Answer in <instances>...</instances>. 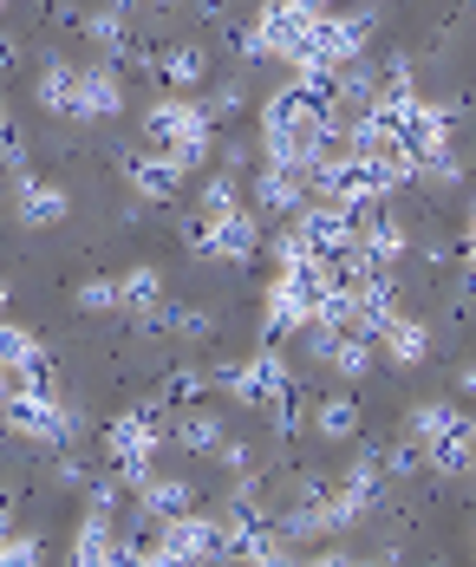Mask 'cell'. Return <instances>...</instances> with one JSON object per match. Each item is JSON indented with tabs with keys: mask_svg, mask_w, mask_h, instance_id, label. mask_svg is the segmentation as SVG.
Listing matches in <instances>:
<instances>
[{
	"mask_svg": "<svg viewBox=\"0 0 476 567\" xmlns=\"http://www.w3.org/2000/svg\"><path fill=\"white\" fill-rule=\"evenodd\" d=\"M268 417H275V437H300V424H307V398L288 385V392L268 404Z\"/></svg>",
	"mask_w": 476,
	"mask_h": 567,
	"instance_id": "cell-30",
	"label": "cell"
},
{
	"mask_svg": "<svg viewBox=\"0 0 476 567\" xmlns=\"http://www.w3.org/2000/svg\"><path fill=\"white\" fill-rule=\"evenodd\" d=\"M33 99L53 117H72L79 112V65H72V59H46L40 79H33Z\"/></svg>",
	"mask_w": 476,
	"mask_h": 567,
	"instance_id": "cell-18",
	"label": "cell"
},
{
	"mask_svg": "<svg viewBox=\"0 0 476 567\" xmlns=\"http://www.w3.org/2000/svg\"><path fill=\"white\" fill-rule=\"evenodd\" d=\"M241 99H248L241 85H223V92L209 99V117H229V112H241Z\"/></svg>",
	"mask_w": 476,
	"mask_h": 567,
	"instance_id": "cell-35",
	"label": "cell"
},
{
	"mask_svg": "<svg viewBox=\"0 0 476 567\" xmlns=\"http://www.w3.org/2000/svg\"><path fill=\"white\" fill-rule=\"evenodd\" d=\"M424 463H431L437 476H470V463H476V424H457V431L431 437V444H424Z\"/></svg>",
	"mask_w": 476,
	"mask_h": 567,
	"instance_id": "cell-21",
	"label": "cell"
},
{
	"mask_svg": "<svg viewBox=\"0 0 476 567\" xmlns=\"http://www.w3.org/2000/svg\"><path fill=\"white\" fill-rule=\"evenodd\" d=\"M53 476H60L65 489H79V483H85V463H79V456H60V463H53Z\"/></svg>",
	"mask_w": 476,
	"mask_h": 567,
	"instance_id": "cell-36",
	"label": "cell"
},
{
	"mask_svg": "<svg viewBox=\"0 0 476 567\" xmlns=\"http://www.w3.org/2000/svg\"><path fill=\"white\" fill-rule=\"evenodd\" d=\"M0 307H7V287H0Z\"/></svg>",
	"mask_w": 476,
	"mask_h": 567,
	"instance_id": "cell-44",
	"label": "cell"
},
{
	"mask_svg": "<svg viewBox=\"0 0 476 567\" xmlns=\"http://www.w3.org/2000/svg\"><path fill=\"white\" fill-rule=\"evenodd\" d=\"M216 385L236 398V404H275V398L288 392V359H281L275 346H261V352H248L236 365H223Z\"/></svg>",
	"mask_w": 476,
	"mask_h": 567,
	"instance_id": "cell-7",
	"label": "cell"
},
{
	"mask_svg": "<svg viewBox=\"0 0 476 567\" xmlns=\"http://www.w3.org/2000/svg\"><path fill=\"white\" fill-rule=\"evenodd\" d=\"M72 561H79V567L124 561V535L112 528V515H105V509H85V522L72 528Z\"/></svg>",
	"mask_w": 476,
	"mask_h": 567,
	"instance_id": "cell-16",
	"label": "cell"
},
{
	"mask_svg": "<svg viewBox=\"0 0 476 567\" xmlns=\"http://www.w3.org/2000/svg\"><path fill=\"white\" fill-rule=\"evenodd\" d=\"M40 555H46V548H40V535H20V528L0 542V567H33Z\"/></svg>",
	"mask_w": 476,
	"mask_h": 567,
	"instance_id": "cell-32",
	"label": "cell"
},
{
	"mask_svg": "<svg viewBox=\"0 0 476 567\" xmlns=\"http://www.w3.org/2000/svg\"><path fill=\"white\" fill-rule=\"evenodd\" d=\"M365 40H372V7H353V13H327V20H320V33H313V53L333 59V65H346V59L365 53Z\"/></svg>",
	"mask_w": 476,
	"mask_h": 567,
	"instance_id": "cell-9",
	"label": "cell"
},
{
	"mask_svg": "<svg viewBox=\"0 0 476 567\" xmlns=\"http://www.w3.org/2000/svg\"><path fill=\"white\" fill-rule=\"evenodd\" d=\"M470 255H476V216H470Z\"/></svg>",
	"mask_w": 476,
	"mask_h": 567,
	"instance_id": "cell-42",
	"label": "cell"
},
{
	"mask_svg": "<svg viewBox=\"0 0 476 567\" xmlns=\"http://www.w3.org/2000/svg\"><path fill=\"white\" fill-rule=\"evenodd\" d=\"M0 7H7V0H0Z\"/></svg>",
	"mask_w": 476,
	"mask_h": 567,
	"instance_id": "cell-47",
	"label": "cell"
},
{
	"mask_svg": "<svg viewBox=\"0 0 476 567\" xmlns=\"http://www.w3.org/2000/svg\"><path fill=\"white\" fill-rule=\"evenodd\" d=\"M255 248H261V216L236 209V216H216V223H209V261H229V268H241Z\"/></svg>",
	"mask_w": 476,
	"mask_h": 567,
	"instance_id": "cell-13",
	"label": "cell"
},
{
	"mask_svg": "<svg viewBox=\"0 0 476 567\" xmlns=\"http://www.w3.org/2000/svg\"><path fill=\"white\" fill-rule=\"evenodd\" d=\"M300 196H307V171H294V164H268L255 176V209L261 216H294Z\"/></svg>",
	"mask_w": 476,
	"mask_h": 567,
	"instance_id": "cell-17",
	"label": "cell"
},
{
	"mask_svg": "<svg viewBox=\"0 0 476 567\" xmlns=\"http://www.w3.org/2000/svg\"><path fill=\"white\" fill-rule=\"evenodd\" d=\"M170 437H177L183 451H196V456H216L229 431H223V417H216V411H196V404H189L177 424H170Z\"/></svg>",
	"mask_w": 476,
	"mask_h": 567,
	"instance_id": "cell-23",
	"label": "cell"
},
{
	"mask_svg": "<svg viewBox=\"0 0 476 567\" xmlns=\"http://www.w3.org/2000/svg\"><path fill=\"white\" fill-rule=\"evenodd\" d=\"M313 431H320L327 444H353V437H359V404L346 392H333L320 411H313Z\"/></svg>",
	"mask_w": 476,
	"mask_h": 567,
	"instance_id": "cell-25",
	"label": "cell"
},
{
	"mask_svg": "<svg viewBox=\"0 0 476 567\" xmlns=\"http://www.w3.org/2000/svg\"><path fill=\"white\" fill-rule=\"evenodd\" d=\"M203 385H209V372H196V365H189V372H170V379H164V392H157V404H196Z\"/></svg>",
	"mask_w": 476,
	"mask_h": 567,
	"instance_id": "cell-31",
	"label": "cell"
},
{
	"mask_svg": "<svg viewBox=\"0 0 476 567\" xmlns=\"http://www.w3.org/2000/svg\"><path fill=\"white\" fill-rule=\"evenodd\" d=\"M124 176H131V189H137L144 203H177V189H183V164H177V157H164V151L131 157Z\"/></svg>",
	"mask_w": 476,
	"mask_h": 567,
	"instance_id": "cell-15",
	"label": "cell"
},
{
	"mask_svg": "<svg viewBox=\"0 0 476 567\" xmlns=\"http://www.w3.org/2000/svg\"><path fill=\"white\" fill-rule=\"evenodd\" d=\"M7 124H13V117H7V105H0V131H7Z\"/></svg>",
	"mask_w": 476,
	"mask_h": 567,
	"instance_id": "cell-43",
	"label": "cell"
},
{
	"mask_svg": "<svg viewBox=\"0 0 476 567\" xmlns=\"http://www.w3.org/2000/svg\"><path fill=\"white\" fill-rule=\"evenodd\" d=\"M157 7H170V0H157Z\"/></svg>",
	"mask_w": 476,
	"mask_h": 567,
	"instance_id": "cell-46",
	"label": "cell"
},
{
	"mask_svg": "<svg viewBox=\"0 0 476 567\" xmlns=\"http://www.w3.org/2000/svg\"><path fill=\"white\" fill-rule=\"evenodd\" d=\"M124 112V79L118 65H79V112L72 124H99V117Z\"/></svg>",
	"mask_w": 476,
	"mask_h": 567,
	"instance_id": "cell-10",
	"label": "cell"
},
{
	"mask_svg": "<svg viewBox=\"0 0 476 567\" xmlns=\"http://www.w3.org/2000/svg\"><path fill=\"white\" fill-rule=\"evenodd\" d=\"M313 33H320V20H307L294 0H268L261 20H255V47H261V59H288V65H300V59L313 53Z\"/></svg>",
	"mask_w": 476,
	"mask_h": 567,
	"instance_id": "cell-6",
	"label": "cell"
},
{
	"mask_svg": "<svg viewBox=\"0 0 476 567\" xmlns=\"http://www.w3.org/2000/svg\"><path fill=\"white\" fill-rule=\"evenodd\" d=\"M13 65H20V40H13V33H7V27H0V79H7V72H13Z\"/></svg>",
	"mask_w": 476,
	"mask_h": 567,
	"instance_id": "cell-37",
	"label": "cell"
},
{
	"mask_svg": "<svg viewBox=\"0 0 476 567\" xmlns=\"http://www.w3.org/2000/svg\"><path fill=\"white\" fill-rule=\"evenodd\" d=\"M223 555H229L223 515H196V509L157 522V542L144 548V561H223Z\"/></svg>",
	"mask_w": 476,
	"mask_h": 567,
	"instance_id": "cell-5",
	"label": "cell"
},
{
	"mask_svg": "<svg viewBox=\"0 0 476 567\" xmlns=\"http://www.w3.org/2000/svg\"><path fill=\"white\" fill-rule=\"evenodd\" d=\"M0 359H7V365H20L33 392H53V359H46V346L33 340L27 327H13V320H0Z\"/></svg>",
	"mask_w": 476,
	"mask_h": 567,
	"instance_id": "cell-14",
	"label": "cell"
},
{
	"mask_svg": "<svg viewBox=\"0 0 476 567\" xmlns=\"http://www.w3.org/2000/svg\"><path fill=\"white\" fill-rule=\"evenodd\" d=\"M144 144L164 151V157H177L183 171H196V164L209 157V144H216V117H209L203 99L170 92V99H157V105L144 112Z\"/></svg>",
	"mask_w": 476,
	"mask_h": 567,
	"instance_id": "cell-1",
	"label": "cell"
},
{
	"mask_svg": "<svg viewBox=\"0 0 476 567\" xmlns=\"http://www.w3.org/2000/svg\"><path fill=\"white\" fill-rule=\"evenodd\" d=\"M20 392H33V385H27V372L0 359V404H13V398H20Z\"/></svg>",
	"mask_w": 476,
	"mask_h": 567,
	"instance_id": "cell-33",
	"label": "cell"
},
{
	"mask_svg": "<svg viewBox=\"0 0 476 567\" xmlns=\"http://www.w3.org/2000/svg\"><path fill=\"white\" fill-rule=\"evenodd\" d=\"M92 509H105V515L118 509V483H99V489H92Z\"/></svg>",
	"mask_w": 476,
	"mask_h": 567,
	"instance_id": "cell-38",
	"label": "cell"
},
{
	"mask_svg": "<svg viewBox=\"0 0 476 567\" xmlns=\"http://www.w3.org/2000/svg\"><path fill=\"white\" fill-rule=\"evenodd\" d=\"M137 509L151 515V522H170V515L196 509V489H189L183 476H144V483H137Z\"/></svg>",
	"mask_w": 476,
	"mask_h": 567,
	"instance_id": "cell-20",
	"label": "cell"
},
{
	"mask_svg": "<svg viewBox=\"0 0 476 567\" xmlns=\"http://www.w3.org/2000/svg\"><path fill=\"white\" fill-rule=\"evenodd\" d=\"M379 346H385V359H392L399 372H412V365H424V359H431V327L399 313V320H392V327L379 333Z\"/></svg>",
	"mask_w": 476,
	"mask_h": 567,
	"instance_id": "cell-22",
	"label": "cell"
},
{
	"mask_svg": "<svg viewBox=\"0 0 476 567\" xmlns=\"http://www.w3.org/2000/svg\"><path fill=\"white\" fill-rule=\"evenodd\" d=\"M300 13H307V20H327V13H333V0H294Z\"/></svg>",
	"mask_w": 476,
	"mask_h": 567,
	"instance_id": "cell-40",
	"label": "cell"
},
{
	"mask_svg": "<svg viewBox=\"0 0 476 567\" xmlns=\"http://www.w3.org/2000/svg\"><path fill=\"white\" fill-rule=\"evenodd\" d=\"M457 424H470L451 398H424L412 417H405V437H417V444H431V437H444V431H457Z\"/></svg>",
	"mask_w": 476,
	"mask_h": 567,
	"instance_id": "cell-24",
	"label": "cell"
},
{
	"mask_svg": "<svg viewBox=\"0 0 476 567\" xmlns=\"http://www.w3.org/2000/svg\"><path fill=\"white\" fill-rule=\"evenodd\" d=\"M223 470H236V476H248V463H255V451H248V444H229V437H223Z\"/></svg>",
	"mask_w": 476,
	"mask_h": 567,
	"instance_id": "cell-34",
	"label": "cell"
},
{
	"mask_svg": "<svg viewBox=\"0 0 476 567\" xmlns=\"http://www.w3.org/2000/svg\"><path fill=\"white\" fill-rule=\"evenodd\" d=\"M196 13L203 20H229V0H196Z\"/></svg>",
	"mask_w": 476,
	"mask_h": 567,
	"instance_id": "cell-39",
	"label": "cell"
},
{
	"mask_svg": "<svg viewBox=\"0 0 476 567\" xmlns=\"http://www.w3.org/2000/svg\"><path fill=\"white\" fill-rule=\"evenodd\" d=\"M13 209H20V223L27 228H60L65 216H72V196H65L60 183L20 176V183H13Z\"/></svg>",
	"mask_w": 476,
	"mask_h": 567,
	"instance_id": "cell-12",
	"label": "cell"
},
{
	"mask_svg": "<svg viewBox=\"0 0 476 567\" xmlns=\"http://www.w3.org/2000/svg\"><path fill=\"white\" fill-rule=\"evenodd\" d=\"M399 144H405L412 157H444V151H451V112L412 99V112H405V124H399Z\"/></svg>",
	"mask_w": 476,
	"mask_h": 567,
	"instance_id": "cell-11",
	"label": "cell"
},
{
	"mask_svg": "<svg viewBox=\"0 0 476 567\" xmlns=\"http://www.w3.org/2000/svg\"><path fill=\"white\" fill-rule=\"evenodd\" d=\"M79 307H85V313H118V307H124V287L105 281V275H92V281H79Z\"/></svg>",
	"mask_w": 476,
	"mask_h": 567,
	"instance_id": "cell-29",
	"label": "cell"
},
{
	"mask_svg": "<svg viewBox=\"0 0 476 567\" xmlns=\"http://www.w3.org/2000/svg\"><path fill=\"white\" fill-rule=\"evenodd\" d=\"M157 411H124L118 424L105 431V451H112V470L118 483H144L151 476V456H157Z\"/></svg>",
	"mask_w": 476,
	"mask_h": 567,
	"instance_id": "cell-8",
	"label": "cell"
},
{
	"mask_svg": "<svg viewBox=\"0 0 476 567\" xmlns=\"http://www.w3.org/2000/svg\"><path fill=\"white\" fill-rule=\"evenodd\" d=\"M470 275H476V255H470Z\"/></svg>",
	"mask_w": 476,
	"mask_h": 567,
	"instance_id": "cell-45",
	"label": "cell"
},
{
	"mask_svg": "<svg viewBox=\"0 0 476 567\" xmlns=\"http://www.w3.org/2000/svg\"><path fill=\"white\" fill-rule=\"evenodd\" d=\"M327 365H333L340 379H365V372H372V340H365V333H340Z\"/></svg>",
	"mask_w": 476,
	"mask_h": 567,
	"instance_id": "cell-28",
	"label": "cell"
},
{
	"mask_svg": "<svg viewBox=\"0 0 476 567\" xmlns=\"http://www.w3.org/2000/svg\"><path fill=\"white\" fill-rule=\"evenodd\" d=\"M261 131H268V164H294V171H313V151L327 137V105H313L307 92H275L268 112H261Z\"/></svg>",
	"mask_w": 476,
	"mask_h": 567,
	"instance_id": "cell-2",
	"label": "cell"
},
{
	"mask_svg": "<svg viewBox=\"0 0 476 567\" xmlns=\"http://www.w3.org/2000/svg\"><path fill=\"white\" fill-rule=\"evenodd\" d=\"M151 72H157L170 92H196V85L209 79V53H203V47H189V40H177V47H164V53H157Z\"/></svg>",
	"mask_w": 476,
	"mask_h": 567,
	"instance_id": "cell-19",
	"label": "cell"
},
{
	"mask_svg": "<svg viewBox=\"0 0 476 567\" xmlns=\"http://www.w3.org/2000/svg\"><path fill=\"white\" fill-rule=\"evenodd\" d=\"M236 209H241V183H236V171L209 176V183H203V196H196V216H203V223H216V216H236Z\"/></svg>",
	"mask_w": 476,
	"mask_h": 567,
	"instance_id": "cell-26",
	"label": "cell"
},
{
	"mask_svg": "<svg viewBox=\"0 0 476 567\" xmlns=\"http://www.w3.org/2000/svg\"><path fill=\"white\" fill-rule=\"evenodd\" d=\"M118 287H124V307H131V313H144V307L164 300V275H157L151 261H137L131 275H118Z\"/></svg>",
	"mask_w": 476,
	"mask_h": 567,
	"instance_id": "cell-27",
	"label": "cell"
},
{
	"mask_svg": "<svg viewBox=\"0 0 476 567\" xmlns=\"http://www.w3.org/2000/svg\"><path fill=\"white\" fill-rule=\"evenodd\" d=\"M327 287H333V261H320V255L313 261H288L275 275V287H268V333H300Z\"/></svg>",
	"mask_w": 476,
	"mask_h": 567,
	"instance_id": "cell-3",
	"label": "cell"
},
{
	"mask_svg": "<svg viewBox=\"0 0 476 567\" xmlns=\"http://www.w3.org/2000/svg\"><path fill=\"white\" fill-rule=\"evenodd\" d=\"M0 411H7V431L27 437V444H40V451H65L85 431V417L72 404H60V392H20L13 404H0Z\"/></svg>",
	"mask_w": 476,
	"mask_h": 567,
	"instance_id": "cell-4",
	"label": "cell"
},
{
	"mask_svg": "<svg viewBox=\"0 0 476 567\" xmlns=\"http://www.w3.org/2000/svg\"><path fill=\"white\" fill-rule=\"evenodd\" d=\"M457 392H470V398H476V359L464 365V372H457Z\"/></svg>",
	"mask_w": 476,
	"mask_h": 567,
	"instance_id": "cell-41",
	"label": "cell"
}]
</instances>
